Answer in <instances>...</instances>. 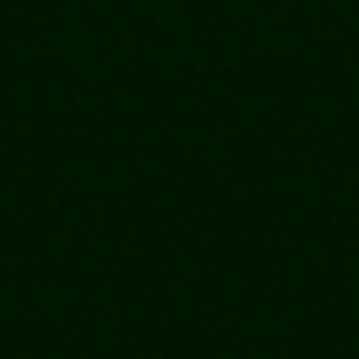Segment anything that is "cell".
I'll return each instance as SVG.
<instances>
[]
</instances>
